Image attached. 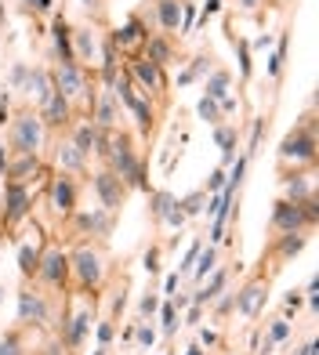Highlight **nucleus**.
Instances as JSON below:
<instances>
[{"mask_svg": "<svg viewBox=\"0 0 319 355\" xmlns=\"http://www.w3.org/2000/svg\"><path fill=\"white\" fill-rule=\"evenodd\" d=\"M102 152L109 156L113 174H117V178H127V182H138V185L145 188V182H142V167H138L134 149H131V142H127L123 134H109V138H102Z\"/></svg>", "mask_w": 319, "mask_h": 355, "instance_id": "nucleus-1", "label": "nucleus"}, {"mask_svg": "<svg viewBox=\"0 0 319 355\" xmlns=\"http://www.w3.org/2000/svg\"><path fill=\"white\" fill-rule=\"evenodd\" d=\"M44 138V120L33 117V112H22V117L11 123V145L15 152H36Z\"/></svg>", "mask_w": 319, "mask_h": 355, "instance_id": "nucleus-2", "label": "nucleus"}, {"mask_svg": "<svg viewBox=\"0 0 319 355\" xmlns=\"http://www.w3.org/2000/svg\"><path fill=\"white\" fill-rule=\"evenodd\" d=\"M316 156V138L312 127H301V131H290L279 145V160H294V163H312Z\"/></svg>", "mask_w": 319, "mask_h": 355, "instance_id": "nucleus-3", "label": "nucleus"}, {"mask_svg": "<svg viewBox=\"0 0 319 355\" xmlns=\"http://www.w3.org/2000/svg\"><path fill=\"white\" fill-rule=\"evenodd\" d=\"M69 265L76 269V276H80L84 286H98V283H102V272H106V269H102V254H98V250L80 247V250L69 258Z\"/></svg>", "mask_w": 319, "mask_h": 355, "instance_id": "nucleus-4", "label": "nucleus"}, {"mask_svg": "<svg viewBox=\"0 0 319 355\" xmlns=\"http://www.w3.org/2000/svg\"><path fill=\"white\" fill-rule=\"evenodd\" d=\"M36 276L47 279L51 286H62V283H66V276H69V254H62L58 247L47 250L44 258H40V269H36Z\"/></svg>", "mask_w": 319, "mask_h": 355, "instance_id": "nucleus-5", "label": "nucleus"}, {"mask_svg": "<svg viewBox=\"0 0 319 355\" xmlns=\"http://www.w3.org/2000/svg\"><path fill=\"white\" fill-rule=\"evenodd\" d=\"M305 221H309V210H301V203H290V199H279L276 203L272 225L279 228V232H301Z\"/></svg>", "mask_w": 319, "mask_h": 355, "instance_id": "nucleus-6", "label": "nucleus"}, {"mask_svg": "<svg viewBox=\"0 0 319 355\" xmlns=\"http://www.w3.org/2000/svg\"><path fill=\"white\" fill-rule=\"evenodd\" d=\"M95 193L102 196V207H106V210H117L120 203H123V193H127V188H123V178H117L113 171H102L95 178Z\"/></svg>", "mask_w": 319, "mask_h": 355, "instance_id": "nucleus-7", "label": "nucleus"}, {"mask_svg": "<svg viewBox=\"0 0 319 355\" xmlns=\"http://www.w3.org/2000/svg\"><path fill=\"white\" fill-rule=\"evenodd\" d=\"M55 91H62L66 98H76V95H84L87 91V84H84V73L76 62H62L58 73H55Z\"/></svg>", "mask_w": 319, "mask_h": 355, "instance_id": "nucleus-8", "label": "nucleus"}, {"mask_svg": "<svg viewBox=\"0 0 319 355\" xmlns=\"http://www.w3.org/2000/svg\"><path fill=\"white\" fill-rule=\"evenodd\" d=\"M19 319L22 323H47L44 294H36V290H22V294H19Z\"/></svg>", "mask_w": 319, "mask_h": 355, "instance_id": "nucleus-9", "label": "nucleus"}, {"mask_svg": "<svg viewBox=\"0 0 319 355\" xmlns=\"http://www.w3.org/2000/svg\"><path fill=\"white\" fill-rule=\"evenodd\" d=\"M51 207H55L62 218L76 210V188H73V182H69L66 174H58L55 185H51Z\"/></svg>", "mask_w": 319, "mask_h": 355, "instance_id": "nucleus-10", "label": "nucleus"}, {"mask_svg": "<svg viewBox=\"0 0 319 355\" xmlns=\"http://www.w3.org/2000/svg\"><path fill=\"white\" fill-rule=\"evenodd\" d=\"M25 214H29V193L19 185V182H11L8 185V210H4V225H15L22 221Z\"/></svg>", "mask_w": 319, "mask_h": 355, "instance_id": "nucleus-11", "label": "nucleus"}, {"mask_svg": "<svg viewBox=\"0 0 319 355\" xmlns=\"http://www.w3.org/2000/svg\"><path fill=\"white\" fill-rule=\"evenodd\" d=\"M109 225H113V210H106V207L76 214V228H80V232H91V236H106V232H109Z\"/></svg>", "mask_w": 319, "mask_h": 355, "instance_id": "nucleus-12", "label": "nucleus"}, {"mask_svg": "<svg viewBox=\"0 0 319 355\" xmlns=\"http://www.w3.org/2000/svg\"><path fill=\"white\" fill-rule=\"evenodd\" d=\"M73 145L80 149L84 156H87V152H102V127H95L91 120H84V123L73 131Z\"/></svg>", "mask_w": 319, "mask_h": 355, "instance_id": "nucleus-13", "label": "nucleus"}, {"mask_svg": "<svg viewBox=\"0 0 319 355\" xmlns=\"http://www.w3.org/2000/svg\"><path fill=\"white\" fill-rule=\"evenodd\" d=\"M73 117L69 112V98L62 95V91H51V98L44 101V123H55V127H62Z\"/></svg>", "mask_w": 319, "mask_h": 355, "instance_id": "nucleus-14", "label": "nucleus"}, {"mask_svg": "<svg viewBox=\"0 0 319 355\" xmlns=\"http://www.w3.org/2000/svg\"><path fill=\"white\" fill-rule=\"evenodd\" d=\"M265 294H269V290H265V283H250L244 294H239L233 304H236V312H244V315H258V308L265 304Z\"/></svg>", "mask_w": 319, "mask_h": 355, "instance_id": "nucleus-15", "label": "nucleus"}, {"mask_svg": "<svg viewBox=\"0 0 319 355\" xmlns=\"http://www.w3.org/2000/svg\"><path fill=\"white\" fill-rule=\"evenodd\" d=\"M131 73L138 76V84H142V87H152V91H163V76H160V66H156V62H149V58H134Z\"/></svg>", "mask_w": 319, "mask_h": 355, "instance_id": "nucleus-16", "label": "nucleus"}, {"mask_svg": "<svg viewBox=\"0 0 319 355\" xmlns=\"http://www.w3.org/2000/svg\"><path fill=\"white\" fill-rule=\"evenodd\" d=\"M95 127H102V131H109L113 123H117V95L113 91H102V98H98V109H95V120H91Z\"/></svg>", "mask_w": 319, "mask_h": 355, "instance_id": "nucleus-17", "label": "nucleus"}, {"mask_svg": "<svg viewBox=\"0 0 319 355\" xmlns=\"http://www.w3.org/2000/svg\"><path fill=\"white\" fill-rule=\"evenodd\" d=\"M22 87H25V91H29L36 101H40V106H44V101L51 98V91H55L44 69H29V76H25V84H22Z\"/></svg>", "mask_w": 319, "mask_h": 355, "instance_id": "nucleus-18", "label": "nucleus"}, {"mask_svg": "<svg viewBox=\"0 0 319 355\" xmlns=\"http://www.w3.org/2000/svg\"><path fill=\"white\" fill-rule=\"evenodd\" d=\"M36 167H40V163H36V152H19V160H15V163H8V171H4V174L11 178V182H19V185H22Z\"/></svg>", "mask_w": 319, "mask_h": 355, "instance_id": "nucleus-19", "label": "nucleus"}, {"mask_svg": "<svg viewBox=\"0 0 319 355\" xmlns=\"http://www.w3.org/2000/svg\"><path fill=\"white\" fill-rule=\"evenodd\" d=\"M51 33H55V47H58V55H62V62H76L73 58V44H69V22L66 19H55V25H51Z\"/></svg>", "mask_w": 319, "mask_h": 355, "instance_id": "nucleus-20", "label": "nucleus"}, {"mask_svg": "<svg viewBox=\"0 0 319 355\" xmlns=\"http://www.w3.org/2000/svg\"><path fill=\"white\" fill-rule=\"evenodd\" d=\"M160 25L163 33H178V19H182V4L178 0H160Z\"/></svg>", "mask_w": 319, "mask_h": 355, "instance_id": "nucleus-21", "label": "nucleus"}, {"mask_svg": "<svg viewBox=\"0 0 319 355\" xmlns=\"http://www.w3.org/2000/svg\"><path fill=\"white\" fill-rule=\"evenodd\" d=\"M69 323H73V326L66 330V341H69V345H80V341H84V334L91 330V312H87V308H80V312H76Z\"/></svg>", "mask_w": 319, "mask_h": 355, "instance_id": "nucleus-22", "label": "nucleus"}, {"mask_svg": "<svg viewBox=\"0 0 319 355\" xmlns=\"http://www.w3.org/2000/svg\"><path fill=\"white\" fill-rule=\"evenodd\" d=\"M58 167H62V171H84V152L76 149L73 142L58 145Z\"/></svg>", "mask_w": 319, "mask_h": 355, "instance_id": "nucleus-23", "label": "nucleus"}, {"mask_svg": "<svg viewBox=\"0 0 319 355\" xmlns=\"http://www.w3.org/2000/svg\"><path fill=\"white\" fill-rule=\"evenodd\" d=\"M73 36H76V51H73V58H91L95 51H98L95 36H91V29H76Z\"/></svg>", "mask_w": 319, "mask_h": 355, "instance_id": "nucleus-24", "label": "nucleus"}, {"mask_svg": "<svg viewBox=\"0 0 319 355\" xmlns=\"http://www.w3.org/2000/svg\"><path fill=\"white\" fill-rule=\"evenodd\" d=\"M19 269H22L25 279L36 276V269H40V254H36L33 247H19Z\"/></svg>", "mask_w": 319, "mask_h": 355, "instance_id": "nucleus-25", "label": "nucleus"}, {"mask_svg": "<svg viewBox=\"0 0 319 355\" xmlns=\"http://www.w3.org/2000/svg\"><path fill=\"white\" fill-rule=\"evenodd\" d=\"M222 286H225V272H214V279H211V283L193 297V304H207V301H214V297L222 294Z\"/></svg>", "mask_w": 319, "mask_h": 355, "instance_id": "nucleus-26", "label": "nucleus"}, {"mask_svg": "<svg viewBox=\"0 0 319 355\" xmlns=\"http://www.w3.org/2000/svg\"><path fill=\"white\" fill-rule=\"evenodd\" d=\"M138 40H142V25H138V22H127L123 29H117V36H113V44H117V47H131Z\"/></svg>", "mask_w": 319, "mask_h": 355, "instance_id": "nucleus-27", "label": "nucleus"}, {"mask_svg": "<svg viewBox=\"0 0 319 355\" xmlns=\"http://www.w3.org/2000/svg\"><path fill=\"white\" fill-rule=\"evenodd\" d=\"M145 51H149L145 58L156 62V66H167V62H171V47H167V40H149Z\"/></svg>", "mask_w": 319, "mask_h": 355, "instance_id": "nucleus-28", "label": "nucleus"}, {"mask_svg": "<svg viewBox=\"0 0 319 355\" xmlns=\"http://www.w3.org/2000/svg\"><path fill=\"white\" fill-rule=\"evenodd\" d=\"M196 279H207V272H214V261H218V254H214V247H200L196 254Z\"/></svg>", "mask_w": 319, "mask_h": 355, "instance_id": "nucleus-29", "label": "nucleus"}, {"mask_svg": "<svg viewBox=\"0 0 319 355\" xmlns=\"http://www.w3.org/2000/svg\"><path fill=\"white\" fill-rule=\"evenodd\" d=\"M225 95H228V73H214L211 80H207V98L222 101Z\"/></svg>", "mask_w": 319, "mask_h": 355, "instance_id": "nucleus-30", "label": "nucleus"}, {"mask_svg": "<svg viewBox=\"0 0 319 355\" xmlns=\"http://www.w3.org/2000/svg\"><path fill=\"white\" fill-rule=\"evenodd\" d=\"M214 138H218V145H222V152H225V163H233V149H236V131H233V127H218V131H214Z\"/></svg>", "mask_w": 319, "mask_h": 355, "instance_id": "nucleus-31", "label": "nucleus"}, {"mask_svg": "<svg viewBox=\"0 0 319 355\" xmlns=\"http://www.w3.org/2000/svg\"><path fill=\"white\" fill-rule=\"evenodd\" d=\"M301 247H305V236L301 232H287L283 243H279V258H294Z\"/></svg>", "mask_w": 319, "mask_h": 355, "instance_id": "nucleus-32", "label": "nucleus"}, {"mask_svg": "<svg viewBox=\"0 0 319 355\" xmlns=\"http://www.w3.org/2000/svg\"><path fill=\"white\" fill-rule=\"evenodd\" d=\"M196 109H200V117L207 120V123H218V120H222V112H218V101H214V98H207V95L200 98V106H196Z\"/></svg>", "mask_w": 319, "mask_h": 355, "instance_id": "nucleus-33", "label": "nucleus"}, {"mask_svg": "<svg viewBox=\"0 0 319 355\" xmlns=\"http://www.w3.org/2000/svg\"><path fill=\"white\" fill-rule=\"evenodd\" d=\"M283 58H287V33L279 36V47H276V55H272V62H269V73H272V76L283 73Z\"/></svg>", "mask_w": 319, "mask_h": 355, "instance_id": "nucleus-34", "label": "nucleus"}, {"mask_svg": "<svg viewBox=\"0 0 319 355\" xmlns=\"http://www.w3.org/2000/svg\"><path fill=\"white\" fill-rule=\"evenodd\" d=\"M174 207V196H167V193H156L152 196V214H156V218L163 221V214H167Z\"/></svg>", "mask_w": 319, "mask_h": 355, "instance_id": "nucleus-35", "label": "nucleus"}, {"mask_svg": "<svg viewBox=\"0 0 319 355\" xmlns=\"http://www.w3.org/2000/svg\"><path fill=\"white\" fill-rule=\"evenodd\" d=\"M131 109H134V117H138V127H142V131H149V127H152V112L145 109V101H131Z\"/></svg>", "mask_w": 319, "mask_h": 355, "instance_id": "nucleus-36", "label": "nucleus"}, {"mask_svg": "<svg viewBox=\"0 0 319 355\" xmlns=\"http://www.w3.org/2000/svg\"><path fill=\"white\" fill-rule=\"evenodd\" d=\"M0 355H22V341H19V334H8L4 341H0Z\"/></svg>", "mask_w": 319, "mask_h": 355, "instance_id": "nucleus-37", "label": "nucleus"}, {"mask_svg": "<svg viewBox=\"0 0 319 355\" xmlns=\"http://www.w3.org/2000/svg\"><path fill=\"white\" fill-rule=\"evenodd\" d=\"M203 199H207V196H203V193H196V196H189V199H182V203H178V207H182V214H185V218H189V214H200V210H203V207H200Z\"/></svg>", "mask_w": 319, "mask_h": 355, "instance_id": "nucleus-38", "label": "nucleus"}, {"mask_svg": "<svg viewBox=\"0 0 319 355\" xmlns=\"http://www.w3.org/2000/svg\"><path fill=\"white\" fill-rule=\"evenodd\" d=\"M174 330H178V308L163 304V334H174Z\"/></svg>", "mask_w": 319, "mask_h": 355, "instance_id": "nucleus-39", "label": "nucleus"}, {"mask_svg": "<svg viewBox=\"0 0 319 355\" xmlns=\"http://www.w3.org/2000/svg\"><path fill=\"white\" fill-rule=\"evenodd\" d=\"M290 337V323L287 319H276L272 330H269V341H287Z\"/></svg>", "mask_w": 319, "mask_h": 355, "instance_id": "nucleus-40", "label": "nucleus"}, {"mask_svg": "<svg viewBox=\"0 0 319 355\" xmlns=\"http://www.w3.org/2000/svg\"><path fill=\"white\" fill-rule=\"evenodd\" d=\"M239 73L250 76V44L247 40H239Z\"/></svg>", "mask_w": 319, "mask_h": 355, "instance_id": "nucleus-41", "label": "nucleus"}, {"mask_svg": "<svg viewBox=\"0 0 319 355\" xmlns=\"http://www.w3.org/2000/svg\"><path fill=\"white\" fill-rule=\"evenodd\" d=\"M134 337H138V345H142V348H149L152 341H156V330H152V326H138Z\"/></svg>", "mask_w": 319, "mask_h": 355, "instance_id": "nucleus-42", "label": "nucleus"}, {"mask_svg": "<svg viewBox=\"0 0 319 355\" xmlns=\"http://www.w3.org/2000/svg\"><path fill=\"white\" fill-rule=\"evenodd\" d=\"M225 178H228V174H225L222 167H218V171L211 174V182H207V188H211V196H214V193H222V188H225Z\"/></svg>", "mask_w": 319, "mask_h": 355, "instance_id": "nucleus-43", "label": "nucleus"}, {"mask_svg": "<svg viewBox=\"0 0 319 355\" xmlns=\"http://www.w3.org/2000/svg\"><path fill=\"white\" fill-rule=\"evenodd\" d=\"M193 19H196V8L193 4H182V33L193 29Z\"/></svg>", "mask_w": 319, "mask_h": 355, "instance_id": "nucleus-44", "label": "nucleus"}, {"mask_svg": "<svg viewBox=\"0 0 319 355\" xmlns=\"http://www.w3.org/2000/svg\"><path fill=\"white\" fill-rule=\"evenodd\" d=\"M156 308H160V297H156V294H145V297H142V315L149 319V315L156 312Z\"/></svg>", "mask_w": 319, "mask_h": 355, "instance_id": "nucleus-45", "label": "nucleus"}, {"mask_svg": "<svg viewBox=\"0 0 319 355\" xmlns=\"http://www.w3.org/2000/svg\"><path fill=\"white\" fill-rule=\"evenodd\" d=\"M163 221H167V225H182L185 221V214H182V207H178V199H174V207L163 214Z\"/></svg>", "mask_w": 319, "mask_h": 355, "instance_id": "nucleus-46", "label": "nucleus"}, {"mask_svg": "<svg viewBox=\"0 0 319 355\" xmlns=\"http://www.w3.org/2000/svg\"><path fill=\"white\" fill-rule=\"evenodd\" d=\"M200 247H203V243H193V247H189L185 261H182V272H193V265H196V254H200Z\"/></svg>", "mask_w": 319, "mask_h": 355, "instance_id": "nucleus-47", "label": "nucleus"}, {"mask_svg": "<svg viewBox=\"0 0 319 355\" xmlns=\"http://www.w3.org/2000/svg\"><path fill=\"white\" fill-rule=\"evenodd\" d=\"M261 131H265V120H254V131H250V152L258 149V142H261Z\"/></svg>", "mask_w": 319, "mask_h": 355, "instance_id": "nucleus-48", "label": "nucleus"}, {"mask_svg": "<svg viewBox=\"0 0 319 355\" xmlns=\"http://www.w3.org/2000/svg\"><path fill=\"white\" fill-rule=\"evenodd\" d=\"M25 76H29V66H15V73H11V84L22 87V84H25Z\"/></svg>", "mask_w": 319, "mask_h": 355, "instance_id": "nucleus-49", "label": "nucleus"}, {"mask_svg": "<svg viewBox=\"0 0 319 355\" xmlns=\"http://www.w3.org/2000/svg\"><path fill=\"white\" fill-rule=\"evenodd\" d=\"M218 11H222V0H207V8H203V25H207L211 15H218Z\"/></svg>", "mask_w": 319, "mask_h": 355, "instance_id": "nucleus-50", "label": "nucleus"}, {"mask_svg": "<svg viewBox=\"0 0 319 355\" xmlns=\"http://www.w3.org/2000/svg\"><path fill=\"white\" fill-rule=\"evenodd\" d=\"M98 341H102V345H109V341H113V323H102L98 326Z\"/></svg>", "mask_w": 319, "mask_h": 355, "instance_id": "nucleus-51", "label": "nucleus"}, {"mask_svg": "<svg viewBox=\"0 0 319 355\" xmlns=\"http://www.w3.org/2000/svg\"><path fill=\"white\" fill-rule=\"evenodd\" d=\"M25 8H33V11H47L51 8V0H22Z\"/></svg>", "mask_w": 319, "mask_h": 355, "instance_id": "nucleus-52", "label": "nucleus"}, {"mask_svg": "<svg viewBox=\"0 0 319 355\" xmlns=\"http://www.w3.org/2000/svg\"><path fill=\"white\" fill-rule=\"evenodd\" d=\"M233 109H239V101L225 95V98H222V112H233Z\"/></svg>", "mask_w": 319, "mask_h": 355, "instance_id": "nucleus-53", "label": "nucleus"}, {"mask_svg": "<svg viewBox=\"0 0 319 355\" xmlns=\"http://www.w3.org/2000/svg\"><path fill=\"white\" fill-rule=\"evenodd\" d=\"M145 269H149V272H160V265H156V250L145 254Z\"/></svg>", "mask_w": 319, "mask_h": 355, "instance_id": "nucleus-54", "label": "nucleus"}, {"mask_svg": "<svg viewBox=\"0 0 319 355\" xmlns=\"http://www.w3.org/2000/svg\"><path fill=\"white\" fill-rule=\"evenodd\" d=\"M298 308H301V297L290 294V297H287V312H298Z\"/></svg>", "mask_w": 319, "mask_h": 355, "instance_id": "nucleus-55", "label": "nucleus"}, {"mask_svg": "<svg viewBox=\"0 0 319 355\" xmlns=\"http://www.w3.org/2000/svg\"><path fill=\"white\" fill-rule=\"evenodd\" d=\"M269 44H272V36H258V40H254V47H258V51H265Z\"/></svg>", "mask_w": 319, "mask_h": 355, "instance_id": "nucleus-56", "label": "nucleus"}, {"mask_svg": "<svg viewBox=\"0 0 319 355\" xmlns=\"http://www.w3.org/2000/svg\"><path fill=\"white\" fill-rule=\"evenodd\" d=\"M8 171V152H4V145H0V174Z\"/></svg>", "mask_w": 319, "mask_h": 355, "instance_id": "nucleus-57", "label": "nucleus"}, {"mask_svg": "<svg viewBox=\"0 0 319 355\" xmlns=\"http://www.w3.org/2000/svg\"><path fill=\"white\" fill-rule=\"evenodd\" d=\"M316 352H319V348H316V341H309V345H305V352H301V355H316Z\"/></svg>", "mask_w": 319, "mask_h": 355, "instance_id": "nucleus-58", "label": "nucleus"}, {"mask_svg": "<svg viewBox=\"0 0 319 355\" xmlns=\"http://www.w3.org/2000/svg\"><path fill=\"white\" fill-rule=\"evenodd\" d=\"M95 355H106V348H98V352H95Z\"/></svg>", "mask_w": 319, "mask_h": 355, "instance_id": "nucleus-59", "label": "nucleus"}, {"mask_svg": "<svg viewBox=\"0 0 319 355\" xmlns=\"http://www.w3.org/2000/svg\"><path fill=\"white\" fill-rule=\"evenodd\" d=\"M80 4H95V0H80Z\"/></svg>", "mask_w": 319, "mask_h": 355, "instance_id": "nucleus-60", "label": "nucleus"}]
</instances>
